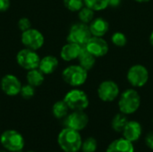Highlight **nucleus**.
Listing matches in <instances>:
<instances>
[{
    "label": "nucleus",
    "instance_id": "6ab92c4d",
    "mask_svg": "<svg viewBox=\"0 0 153 152\" xmlns=\"http://www.w3.org/2000/svg\"><path fill=\"white\" fill-rule=\"evenodd\" d=\"M96 58L97 57H95L84 47H82L77 59L79 61V65L82 67H83L87 71H90L91 69H92L94 67V65L96 64Z\"/></svg>",
    "mask_w": 153,
    "mask_h": 152
},
{
    "label": "nucleus",
    "instance_id": "dca6fc26",
    "mask_svg": "<svg viewBox=\"0 0 153 152\" xmlns=\"http://www.w3.org/2000/svg\"><path fill=\"white\" fill-rule=\"evenodd\" d=\"M106 152H134V146L133 142L122 137L114 140L108 146Z\"/></svg>",
    "mask_w": 153,
    "mask_h": 152
},
{
    "label": "nucleus",
    "instance_id": "7ed1b4c3",
    "mask_svg": "<svg viewBox=\"0 0 153 152\" xmlns=\"http://www.w3.org/2000/svg\"><path fill=\"white\" fill-rule=\"evenodd\" d=\"M62 78L65 83L72 87H79L85 83L88 78V71L80 65L67 66L62 72Z\"/></svg>",
    "mask_w": 153,
    "mask_h": 152
},
{
    "label": "nucleus",
    "instance_id": "473e14b6",
    "mask_svg": "<svg viewBox=\"0 0 153 152\" xmlns=\"http://www.w3.org/2000/svg\"><path fill=\"white\" fill-rule=\"evenodd\" d=\"M150 43L152 44V46L153 47V30L152 32L151 33V36H150Z\"/></svg>",
    "mask_w": 153,
    "mask_h": 152
},
{
    "label": "nucleus",
    "instance_id": "9d476101",
    "mask_svg": "<svg viewBox=\"0 0 153 152\" xmlns=\"http://www.w3.org/2000/svg\"><path fill=\"white\" fill-rule=\"evenodd\" d=\"M21 40L26 48L32 50H38L44 45L45 39L43 34L37 29H29L22 32Z\"/></svg>",
    "mask_w": 153,
    "mask_h": 152
},
{
    "label": "nucleus",
    "instance_id": "ddd939ff",
    "mask_svg": "<svg viewBox=\"0 0 153 152\" xmlns=\"http://www.w3.org/2000/svg\"><path fill=\"white\" fill-rule=\"evenodd\" d=\"M0 86L3 90V92L7 96H16L20 94L21 89H22V83L20 80L13 74H6L4 75L1 82Z\"/></svg>",
    "mask_w": 153,
    "mask_h": 152
},
{
    "label": "nucleus",
    "instance_id": "0eeeda50",
    "mask_svg": "<svg viewBox=\"0 0 153 152\" xmlns=\"http://www.w3.org/2000/svg\"><path fill=\"white\" fill-rule=\"evenodd\" d=\"M150 78L148 69L143 65H134L131 66L126 73V79L130 85L134 88H142L148 82Z\"/></svg>",
    "mask_w": 153,
    "mask_h": 152
},
{
    "label": "nucleus",
    "instance_id": "412c9836",
    "mask_svg": "<svg viewBox=\"0 0 153 152\" xmlns=\"http://www.w3.org/2000/svg\"><path fill=\"white\" fill-rule=\"evenodd\" d=\"M70 108H68L67 104L65 100H58L56 101L52 107V113L53 116L57 119H62L67 116Z\"/></svg>",
    "mask_w": 153,
    "mask_h": 152
},
{
    "label": "nucleus",
    "instance_id": "f3484780",
    "mask_svg": "<svg viewBox=\"0 0 153 152\" xmlns=\"http://www.w3.org/2000/svg\"><path fill=\"white\" fill-rule=\"evenodd\" d=\"M91 35L94 37H103L107 34L109 30V23L107 20L101 17L93 19L89 24Z\"/></svg>",
    "mask_w": 153,
    "mask_h": 152
},
{
    "label": "nucleus",
    "instance_id": "a211bd4d",
    "mask_svg": "<svg viewBox=\"0 0 153 152\" xmlns=\"http://www.w3.org/2000/svg\"><path fill=\"white\" fill-rule=\"evenodd\" d=\"M58 66V59L54 56H46L43 58H40L39 69L45 74L53 73Z\"/></svg>",
    "mask_w": 153,
    "mask_h": 152
},
{
    "label": "nucleus",
    "instance_id": "f03ea898",
    "mask_svg": "<svg viewBox=\"0 0 153 152\" xmlns=\"http://www.w3.org/2000/svg\"><path fill=\"white\" fill-rule=\"evenodd\" d=\"M141 106V96L134 89H127L119 97V111L126 116L134 114Z\"/></svg>",
    "mask_w": 153,
    "mask_h": 152
},
{
    "label": "nucleus",
    "instance_id": "4468645a",
    "mask_svg": "<svg viewBox=\"0 0 153 152\" xmlns=\"http://www.w3.org/2000/svg\"><path fill=\"white\" fill-rule=\"evenodd\" d=\"M143 133V127L142 125L137 121H128L122 132L123 137L126 140L130 141L131 142H137Z\"/></svg>",
    "mask_w": 153,
    "mask_h": 152
},
{
    "label": "nucleus",
    "instance_id": "423d86ee",
    "mask_svg": "<svg viewBox=\"0 0 153 152\" xmlns=\"http://www.w3.org/2000/svg\"><path fill=\"white\" fill-rule=\"evenodd\" d=\"M91 37L89 24L80 22L71 26L67 35V42H73L83 47Z\"/></svg>",
    "mask_w": 153,
    "mask_h": 152
},
{
    "label": "nucleus",
    "instance_id": "e433bc0d",
    "mask_svg": "<svg viewBox=\"0 0 153 152\" xmlns=\"http://www.w3.org/2000/svg\"><path fill=\"white\" fill-rule=\"evenodd\" d=\"M152 123H153V120H152Z\"/></svg>",
    "mask_w": 153,
    "mask_h": 152
},
{
    "label": "nucleus",
    "instance_id": "aec40b11",
    "mask_svg": "<svg viewBox=\"0 0 153 152\" xmlns=\"http://www.w3.org/2000/svg\"><path fill=\"white\" fill-rule=\"evenodd\" d=\"M44 76L45 74L39 69H32L29 70L26 75V80L29 84H30L33 87H39L44 82Z\"/></svg>",
    "mask_w": 153,
    "mask_h": 152
},
{
    "label": "nucleus",
    "instance_id": "72a5a7b5",
    "mask_svg": "<svg viewBox=\"0 0 153 152\" xmlns=\"http://www.w3.org/2000/svg\"><path fill=\"white\" fill-rule=\"evenodd\" d=\"M134 1L137 2V3H147V2H149L151 0H134Z\"/></svg>",
    "mask_w": 153,
    "mask_h": 152
},
{
    "label": "nucleus",
    "instance_id": "2f4dec72",
    "mask_svg": "<svg viewBox=\"0 0 153 152\" xmlns=\"http://www.w3.org/2000/svg\"><path fill=\"white\" fill-rule=\"evenodd\" d=\"M121 0H109V6L112 7H117L120 4Z\"/></svg>",
    "mask_w": 153,
    "mask_h": 152
},
{
    "label": "nucleus",
    "instance_id": "c756f323",
    "mask_svg": "<svg viewBox=\"0 0 153 152\" xmlns=\"http://www.w3.org/2000/svg\"><path fill=\"white\" fill-rule=\"evenodd\" d=\"M145 143L147 147L153 151V131L150 132L145 137Z\"/></svg>",
    "mask_w": 153,
    "mask_h": 152
},
{
    "label": "nucleus",
    "instance_id": "39448f33",
    "mask_svg": "<svg viewBox=\"0 0 153 152\" xmlns=\"http://www.w3.org/2000/svg\"><path fill=\"white\" fill-rule=\"evenodd\" d=\"M1 145L10 152H20L24 147L23 136L15 130H6L0 136Z\"/></svg>",
    "mask_w": 153,
    "mask_h": 152
},
{
    "label": "nucleus",
    "instance_id": "f704fd0d",
    "mask_svg": "<svg viewBox=\"0 0 153 152\" xmlns=\"http://www.w3.org/2000/svg\"><path fill=\"white\" fill-rule=\"evenodd\" d=\"M0 152H7V151H6V150H5V151H0Z\"/></svg>",
    "mask_w": 153,
    "mask_h": 152
},
{
    "label": "nucleus",
    "instance_id": "9b49d317",
    "mask_svg": "<svg viewBox=\"0 0 153 152\" xmlns=\"http://www.w3.org/2000/svg\"><path fill=\"white\" fill-rule=\"evenodd\" d=\"M89 124V116L84 111L77 110L68 114L65 120L66 127L76 130L78 132L83 130Z\"/></svg>",
    "mask_w": 153,
    "mask_h": 152
},
{
    "label": "nucleus",
    "instance_id": "c85d7f7f",
    "mask_svg": "<svg viewBox=\"0 0 153 152\" xmlns=\"http://www.w3.org/2000/svg\"><path fill=\"white\" fill-rule=\"evenodd\" d=\"M17 25H18L19 30L22 32H23V31H25V30H29V29L31 28L30 21L28 18H26V17H22V18L19 19Z\"/></svg>",
    "mask_w": 153,
    "mask_h": 152
},
{
    "label": "nucleus",
    "instance_id": "c9c22d12",
    "mask_svg": "<svg viewBox=\"0 0 153 152\" xmlns=\"http://www.w3.org/2000/svg\"><path fill=\"white\" fill-rule=\"evenodd\" d=\"M27 152H35V151H27Z\"/></svg>",
    "mask_w": 153,
    "mask_h": 152
},
{
    "label": "nucleus",
    "instance_id": "f8f14e48",
    "mask_svg": "<svg viewBox=\"0 0 153 152\" xmlns=\"http://www.w3.org/2000/svg\"><path fill=\"white\" fill-rule=\"evenodd\" d=\"M83 47L95 57H102L106 56L109 50L108 43L102 37L92 36Z\"/></svg>",
    "mask_w": 153,
    "mask_h": 152
},
{
    "label": "nucleus",
    "instance_id": "393cba45",
    "mask_svg": "<svg viewBox=\"0 0 153 152\" xmlns=\"http://www.w3.org/2000/svg\"><path fill=\"white\" fill-rule=\"evenodd\" d=\"M98 148L97 140L93 137L86 138L82 143V152H95Z\"/></svg>",
    "mask_w": 153,
    "mask_h": 152
},
{
    "label": "nucleus",
    "instance_id": "4be33fe9",
    "mask_svg": "<svg viewBox=\"0 0 153 152\" xmlns=\"http://www.w3.org/2000/svg\"><path fill=\"white\" fill-rule=\"evenodd\" d=\"M127 122H128V119H127L126 115L120 112L119 114H117L113 117L111 121V127L115 132L122 133Z\"/></svg>",
    "mask_w": 153,
    "mask_h": 152
},
{
    "label": "nucleus",
    "instance_id": "1a4fd4ad",
    "mask_svg": "<svg viewBox=\"0 0 153 152\" xmlns=\"http://www.w3.org/2000/svg\"><path fill=\"white\" fill-rule=\"evenodd\" d=\"M97 93L99 99L103 102H112L116 100L120 94L119 86L112 80H106L100 82Z\"/></svg>",
    "mask_w": 153,
    "mask_h": 152
},
{
    "label": "nucleus",
    "instance_id": "7c9ffc66",
    "mask_svg": "<svg viewBox=\"0 0 153 152\" xmlns=\"http://www.w3.org/2000/svg\"><path fill=\"white\" fill-rule=\"evenodd\" d=\"M10 7V0H0V13L5 12Z\"/></svg>",
    "mask_w": 153,
    "mask_h": 152
},
{
    "label": "nucleus",
    "instance_id": "5701e85b",
    "mask_svg": "<svg viewBox=\"0 0 153 152\" xmlns=\"http://www.w3.org/2000/svg\"><path fill=\"white\" fill-rule=\"evenodd\" d=\"M84 5L91 8L94 12H100L109 6V0H83Z\"/></svg>",
    "mask_w": 153,
    "mask_h": 152
},
{
    "label": "nucleus",
    "instance_id": "20e7f679",
    "mask_svg": "<svg viewBox=\"0 0 153 152\" xmlns=\"http://www.w3.org/2000/svg\"><path fill=\"white\" fill-rule=\"evenodd\" d=\"M64 100L72 111H84L90 104L88 95L80 89L69 90L64 97Z\"/></svg>",
    "mask_w": 153,
    "mask_h": 152
},
{
    "label": "nucleus",
    "instance_id": "2eb2a0df",
    "mask_svg": "<svg viewBox=\"0 0 153 152\" xmlns=\"http://www.w3.org/2000/svg\"><path fill=\"white\" fill-rule=\"evenodd\" d=\"M82 47L78 44L73 42H67V44L63 46V47L61 48L60 56L64 61L66 62H70L74 59H77L82 50Z\"/></svg>",
    "mask_w": 153,
    "mask_h": 152
},
{
    "label": "nucleus",
    "instance_id": "cd10ccee",
    "mask_svg": "<svg viewBox=\"0 0 153 152\" xmlns=\"http://www.w3.org/2000/svg\"><path fill=\"white\" fill-rule=\"evenodd\" d=\"M20 94L24 99H30L35 95V87L31 86L29 83L22 85L21 91H20Z\"/></svg>",
    "mask_w": 153,
    "mask_h": 152
},
{
    "label": "nucleus",
    "instance_id": "f257e3e1",
    "mask_svg": "<svg viewBox=\"0 0 153 152\" xmlns=\"http://www.w3.org/2000/svg\"><path fill=\"white\" fill-rule=\"evenodd\" d=\"M57 143L65 152H78L82 148V136L76 130L65 127L57 136Z\"/></svg>",
    "mask_w": 153,
    "mask_h": 152
},
{
    "label": "nucleus",
    "instance_id": "bb28decb",
    "mask_svg": "<svg viewBox=\"0 0 153 152\" xmlns=\"http://www.w3.org/2000/svg\"><path fill=\"white\" fill-rule=\"evenodd\" d=\"M111 41L112 43L116 46V47H123L126 45L127 43V39H126V36L123 33V32H120V31H117L115 32L112 37H111Z\"/></svg>",
    "mask_w": 153,
    "mask_h": 152
},
{
    "label": "nucleus",
    "instance_id": "a878e982",
    "mask_svg": "<svg viewBox=\"0 0 153 152\" xmlns=\"http://www.w3.org/2000/svg\"><path fill=\"white\" fill-rule=\"evenodd\" d=\"M65 7L71 12H79L84 6L83 0H64Z\"/></svg>",
    "mask_w": 153,
    "mask_h": 152
},
{
    "label": "nucleus",
    "instance_id": "b1692460",
    "mask_svg": "<svg viewBox=\"0 0 153 152\" xmlns=\"http://www.w3.org/2000/svg\"><path fill=\"white\" fill-rule=\"evenodd\" d=\"M94 13H95V12L93 10H91V8L84 5L78 12V18H79L81 22L90 24L94 19Z\"/></svg>",
    "mask_w": 153,
    "mask_h": 152
},
{
    "label": "nucleus",
    "instance_id": "6e6552de",
    "mask_svg": "<svg viewBox=\"0 0 153 152\" xmlns=\"http://www.w3.org/2000/svg\"><path fill=\"white\" fill-rule=\"evenodd\" d=\"M40 61L39 56L35 50L30 48H23L20 50L16 55V62L22 68L29 71L39 67Z\"/></svg>",
    "mask_w": 153,
    "mask_h": 152
}]
</instances>
